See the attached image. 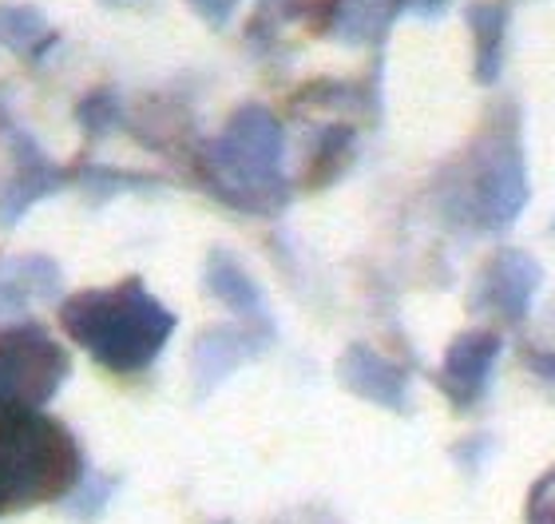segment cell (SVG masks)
<instances>
[{"label": "cell", "instance_id": "obj_10", "mask_svg": "<svg viewBox=\"0 0 555 524\" xmlns=\"http://www.w3.org/2000/svg\"><path fill=\"white\" fill-rule=\"evenodd\" d=\"M337 373H341V382H346L353 394L370 397V401H382V406H397L401 394H405V378H401L385 358H377L373 349H349Z\"/></svg>", "mask_w": 555, "mask_h": 524}, {"label": "cell", "instance_id": "obj_14", "mask_svg": "<svg viewBox=\"0 0 555 524\" xmlns=\"http://www.w3.org/2000/svg\"><path fill=\"white\" fill-rule=\"evenodd\" d=\"M76 119H80V128L88 131L92 140H100V136H107L112 128H119V119H124V104H119V95L112 92V88H95V92H88L80 100Z\"/></svg>", "mask_w": 555, "mask_h": 524}, {"label": "cell", "instance_id": "obj_6", "mask_svg": "<svg viewBox=\"0 0 555 524\" xmlns=\"http://www.w3.org/2000/svg\"><path fill=\"white\" fill-rule=\"evenodd\" d=\"M60 291V267L48 255H21L0 267V318L24 315L33 303H48Z\"/></svg>", "mask_w": 555, "mask_h": 524}, {"label": "cell", "instance_id": "obj_19", "mask_svg": "<svg viewBox=\"0 0 555 524\" xmlns=\"http://www.w3.org/2000/svg\"><path fill=\"white\" fill-rule=\"evenodd\" d=\"M449 4H452V0H389L393 16H401V12H416V16H440Z\"/></svg>", "mask_w": 555, "mask_h": 524}, {"label": "cell", "instance_id": "obj_2", "mask_svg": "<svg viewBox=\"0 0 555 524\" xmlns=\"http://www.w3.org/2000/svg\"><path fill=\"white\" fill-rule=\"evenodd\" d=\"M80 445L40 409L0 413V516L60 501L80 485Z\"/></svg>", "mask_w": 555, "mask_h": 524}, {"label": "cell", "instance_id": "obj_3", "mask_svg": "<svg viewBox=\"0 0 555 524\" xmlns=\"http://www.w3.org/2000/svg\"><path fill=\"white\" fill-rule=\"evenodd\" d=\"M282 155V124L262 104H246L234 112L219 140L203 148V179L222 203L243 210H278L286 203Z\"/></svg>", "mask_w": 555, "mask_h": 524}, {"label": "cell", "instance_id": "obj_16", "mask_svg": "<svg viewBox=\"0 0 555 524\" xmlns=\"http://www.w3.org/2000/svg\"><path fill=\"white\" fill-rule=\"evenodd\" d=\"M76 183H80L92 199H112L116 191H128V187H155V179H147V175L112 171V167H88V171H80Z\"/></svg>", "mask_w": 555, "mask_h": 524}, {"label": "cell", "instance_id": "obj_4", "mask_svg": "<svg viewBox=\"0 0 555 524\" xmlns=\"http://www.w3.org/2000/svg\"><path fill=\"white\" fill-rule=\"evenodd\" d=\"M72 361L60 342L36 322L0 327V413L4 409H44L68 382Z\"/></svg>", "mask_w": 555, "mask_h": 524}, {"label": "cell", "instance_id": "obj_5", "mask_svg": "<svg viewBox=\"0 0 555 524\" xmlns=\"http://www.w3.org/2000/svg\"><path fill=\"white\" fill-rule=\"evenodd\" d=\"M12 140V171L0 179V231H9L40 203V199L56 195L60 187L72 183V171L56 167L40 152V143L24 131H9Z\"/></svg>", "mask_w": 555, "mask_h": 524}, {"label": "cell", "instance_id": "obj_8", "mask_svg": "<svg viewBox=\"0 0 555 524\" xmlns=\"http://www.w3.org/2000/svg\"><path fill=\"white\" fill-rule=\"evenodd\" d=\"M464 16L473 28L476 84H496L500 68H504V44H508V4L504 0H476Z\"/></svg>", "mask_w": 555, "mask_h": 524}, {"label": "cell", "instance_id": "obj_12", "mask_svg": "<svg viewBox=\"0 0 555 524\" xmlns=\"http://www.w3.org/2000/svg\"><path fill=\"white\" fill-rule=\"evenodd\" d=\"M258 349L255 338L234 334V330H210L203 334L195 346V373L203 389H210L215 382H222L231 370H238V361H246Z\"/></svg>", "mask_w": 555, "mask_h": 524}, {"label": "cell", "instance_id": "obj_7", "mask_svg": "<svg viewBox=\"0 0 555 524\" xmlns=\"http://www.w3.org/2000/svg\"><path fill=\"white\" fill-rule=\"evenodd\" d=\"M496 349L500 338L496 334H488V330H473V334H464L456 346H452L449 361H444V389L456 394L461 401H473L488 382V370H492V361H496Z\"/></svg>", "mask_w": 555, "mask_h": 524}, {"label": "cell", "instance_id": "obj_15", "mask_svg": "<svg viewBox=\"0 0 555 524\" xmlns=\"http://www.w3.org/2000/svg\"><path fill=\"white\" fill-rule=\"evenodd\" d=\"M349 152H353V131L349 128H325L322 143H318V152H313V179L310 187H322L330 183L341 167H346Z\"/></svg>", "mask_w": 555, "mask_h": 524}, {"label": "cell", "instance_id": "obj_9", "mask_svg": "<svg viewBox=\"0 0 555 524\" xmlns=\"http://www.w3.org/2000/svg\"><path fill=\"white\" fill-rule=\"evenodd\" d=\"M0 40L28 64L40 60L60 44V33L44 21V12L33 4H0Z\"/></svg>", "mask_w": 555, "mask_h": 524}, {"label": "cell", "instance_id": "obj_11", "mask_svg": "<svg viewBox=\"0 0 555 524\" xmlns=\"http://www.w3.org/2000/svg\"><path fill=\"white\" fill-rule=\"evenodd\" d=\"M203 279H207V291L215 294L222 306H231L234 315L255 318L258 310H262V291H258L255 279H250V274H246V270L238 267L231 255L215 251V255L207 258Z\"/></svg>", "mask_w": 555, "mask_h": 524}, {"label": "cell", "instance_id": "obj_1", "mask_svg": "<svg viewBox=\"0 0 555 524\" xmlns=\"http://www.w3.org/2000/svg\"><path fill=\"white\" fill-rule=\"evenodd\" d=\"M60 327L76 346H83L100 366L116 373L147 370L175 334V315L147 294L139 279L80 291L60 303Z\"/></svg>", "mask_w": 555, "mask_h": 524}, {"label": "cell", "instance_id": "obj_17", "mask_svg": "<svg viewBox=\"0 0 555 524\" xmlns=\"http://www.w3.org/2000/svg\"><path fill=\"white\" fill-rule=\"evenodd\" d=\"M107 493H112V485H104V477H88L72 489L64 509H68V516H95L100 509H104Z\"/></svg>", "mask_w": 555, "mask_h": 524}, {"label": "cell", "instance_id": "obj_18", "mask_svg": "<svg viewBox=\"0 0 555 524\" xmlns=\"http://www.w3.org/2000/svg\"><path fill=\"white\" fill-rule=\"evenodd\" d=\"M186 4H191L195 16H203L210 28H222V24L234 16V9H238V0H186Z\"/></svg>", "mask_w": 555, "mask_h": 524}, {"label": "cell", "instance_id": "obj_13", "mask_svg": "<svg viewBox=\"0 0 555 524\" xmlns=\"http://www.w3.org/2000/svg\"><path fill=\"white\" fill-rule=\"evenodd\" d=\"M540 282V267L528 255H500L492 267V306L508 318H520L532 303V291Z\"/></svg>", "mask_w": 555, "mask_h": 524}]
</instances>
